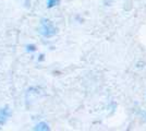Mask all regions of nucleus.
I'll return each instance as SVG.
<instances>
[{
  "instance_id": "1",
  "label": "nucleus",
  "mask_w": 146,
  "mask_h": 131,
  "mask_svg": "<svg viewBox=\"0 0 146 131\" xmlns=\"http://www.w3.org/2000/svg\"><path fill=\"white\" fill-rule=\"evenodd\" d=\"M39 33L45 36V37H50L57 34V29H56L54 24L49 21V20H42L40 23V29H39Z\"/></svg>"
},
{
  "instance_id": "2",
  "label": "nucleus",
  "mask_w": 146,
  "mask_h": 131,
  "mask_svg": "<svg viewBox=\"0 0 146 131\" xmlns=\"http://www.w3.org/2000/svg\"><path fill=\"white\" fill-rule=\"evenodd\" d=\"M8 116H9V109H8V107L0 110V125H3L6 122Z\"/></svg>"
},
{
  "instance_id": "3",
  "label": "nucleus",
  "mask_w": 146,
  "mask_h": 131,
  "mask_svg": "<svg viewBox=\"0 0 146 131\" xmlns=\"http://www.w3.org/2000/svg\"><path fill=\"white\" fill-rule=\"evenodd\" d=\"M34 129H35V130H38V131H40V130L47 131V130H49V126L47 125L46 122H40V124H38Z\"/></svg>"
},
{
  "instance_id": "4",
  "label": "nucleus",
  "mask_w": 146,
  "mask_h": 131,
  "mask_svg": "<svg viewBox=\"0 0 146 131\" xmlns=\"http://www.w3.org/2000/svg\"><path fill=\"white\" fill-rule=\"evenodd\" d=\"M59 5V0H48V3H47V7L48 8H52V7Z\"/></svg>"
},
{
  "instance_id": "5",
  "label": "nucleus",
  "mask_w": 146,
  "mask_h": 131,
  "mask_svg": "<svg viewBox=\"0 0 146 131\" xmlns=\"http://www.w3.org/2000/svg\"><path fill=\"white\" fill-rule=\"evenodd\" d=\"M27 50L34 51V50H35V46H34V45H29V46H27Z\"/></svg>"
}]
</instances>
